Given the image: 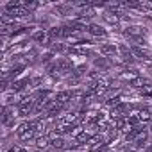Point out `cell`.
I'll use <instances>...</instances> for the list:
<instances>
[{
  "label": "cell",
  "mask_w": 152,
  "mask_h": 152,
  "mask_svg": "<svg viewBox=\"0 0 152 152\" xmlns=\"http://www.w3.org/2000/svg\"><path fill=\"white\" fill-rule=\"evenodd\" d=\"M34 106H36V100L34 99H25L18 104V115L20 116H27L29 113H34Z\"/></svg>",
  "instance_id": "cell-1"
},
{
  "label": "cell",
  "mask_w": 152,
  "mask_h": 152,
  "mask_svg": "<svg viewBox=\"0 0 152 152\" xmlns=\"http://www.w3.org/2000/svg\"><path fill=\"white\" fill-rule=\"evenodd\" d=\"M56 102L57 104H61V106H64V104H68V102H72V99H73V91H70V90H63V91H59V93H56Z\"/></svg>",
  "instance_id": "cell-2"
},
{
  "label": "cell",
  "mask_w": 152,
  "mask_h": 152,
  "mask_svg": "<svg viewBox=\"0 0 152 152\" xmlns=\"http://www.w3.org/2000/svg\"><path fill=\"white\" fill-rule=\"evenodd\" d=\"M31 81H32V79H27V77H23V79H20V81H13V83H11V90H13L15 93L23 91L27 86H31Z\"/></svg>",
  "instance_id": "cell-3"
},
{
  "label": "cell",
  "mask_w": 152,
  "mask_h": 152,
  "mask_svg": "<svg viewBox=\"0 0 152 152\" xmlns=\"http://www.w3.org/2000/svg\"><path fill=\"white\" fill-rule=\"evenodd\" d=\"M125 34L132 39V38H143V34H145V27H141V25H132V27H129L127 31H125Z\"/></svg>",
  "instance_id": "cell-4"
},
{
  "label": "cell",
  "mask_w": 152,
  "mask_h": 152,
  "mask_svg": "<svg viewBox=\"0 0 152 152\" xmlns=\"http://www.w3.org/2000/svg\"><path fill=\"white\" fill-rule=\"evenodd\" d=\"M86 31H88L91 36H97V38H106V36H107V32H106L100 25H97V23H90Z\"/></svg>",
  "instance_id": "cell-5"
},
{
  "label": "cell",
  "mask_w": 152,
  "mask_h": 152,
  "mask_svg": "<svg viewBox=\"0 0 152 152\" xmlns=\"http://www.w3.org/2000/svg\"><path fill=\"white\" fill-rule=\"evenodd\" d=\"M143 131H145L143 124H141V125H136V127H132V129H131V131L125 134V141H127V143H129V141H134V140H136V138H138V136L143 132Z\"/></svg>",
  "instance_id": "cell-6"
},
{
  "label": "cell",
  "mask_w": 152,
  "mask_h": 152,
  "mask_svg": "<svg viewBox=\"0 0 152 152\" xmlns=\"http://www.w3.org/2000/svg\"><path fill=\"white\" fill-rule=\"evenodd\" d=\"M136 118L140 120V124H145V122L152 120V113H150V109H148V107H141V109H138Z\"/></svg>",
  "instance_id": "cell-7"
},
{
  "label": "cell",
  "mask_w": 152,
  "mask_h": 152,
  "mask_svg": "<svg viewBox=\"0 0 152 152\" xmlns=\"http://www.w3.org/2000/svg\"><path fill=\"white\" fill-rule=\"evenodd\" d=\"M131 52H132V56H136L138 59H143V61H148V59H150L148 52H147V50H143L141 47H136V45H132V47H131Z\"/></svg>",
  "instance_id": "cell-8"
},
{
  "label": "cell",
  "mask_w": 152,
  "mask_h": 152,
  "mask_svg": "<svg viewBox=\"0 0 152 152\" xmlns=\"http://www.w3.org/2000/svg\"><path fill=\"white\" fill-rule=\"evenodd\" d=\"M118 50H120V57H122V61H124V63H132V61H134L132 52H131L125 45H120V48H118Z\"/></svg>",
  "instance_id": "cell-9"
},
{
  "label": "cell",
  "mask_w": 152,
  "mask_h": 152,
  "mask_svg": "<svg viewBox=\"0 0 152 152\" xmlns=\"http://www.w3.org/2000/svg\"><path fill=\"white\" fill-rule=\"evenodd\" d=\"M120 77H122V79H129V83H131V81H134V79L140 77V72L134 70V68H125V70L120 73Z\"/></svg>",
  "instance_id": "cell-10"
},
{
  "label": "cell",
  "mask_w": 152,
  "mask_h": 152,
  "mask_svg": "<svg viewBox=\"0 0 152 152\" xmlns=\"http://www.w3.org/2000/svg\"><path fill=\"white\" fill-rule=\"evenodd\" d=\"M64 138L61 136V134H57V132H54V134H50V145L52 147H56V148H63L64 147Z\"/></svg>",
  "instance_id": "cell-11"
},
{
  "label": "cell",
  "mask_w": 152,
  "mask_h": 152,
  "mask_svg": "<svg viewBox=\"0 0 152 152\" xmlns=\"http://www.w3.org/2000/svg\"><path fill=\"white\" fill-rule=\"evenodd\" d=\"M116 52H118V48H116L115 45H111V43L100 45V54H104V56H115Z\"/></svg>",
  "instance_id": "cell-12"
},
{
  "label": "cell",
  "mask_w": 152,
  "mask_h": 152,
  "mask_svg": "<svg viewBox=\"0 0 152 152\" xmlns=\"http://www.w3.org/2000/svg\"><path fill=\"white\" fill-rule=\"evenodd\" d=\"M147 140H148V131H143L132 143H134V147L136 148H141V147H145V143H147Z\"/></svg>",
  "instance_id": "cell-13"
},
{
  "label": "cell",
  "mask_w": 152,
  "mask_h": 152,
  "mask_svg": "<svg viewBox=\"0 0 152 152\" xmlns=\"http://www.w3.org/2000/svg\"><path fill=\"white\" fill-rule=\"evenodd\" d=\"M102 18H104L107 23H111V25H116V23H118V15L113 13V11H106V13L102 15Z\"/></svg>",
  "instance_id": "cell-14"
},
{
  "label": "cell",
  "mask_w": 152,
  "mask_h": 152,
  "mask_svg": "<svg viewBox=\"0 0 152 152\" xmlns=\"http://www.w3.org/2000/svg\"><path fill=\"white\" fill-rule=\"evenodd\" d=\"M48 143H50V134H43V136H38V138H36L38 148H45Z\"/></svg>",
  "instance_id": "cell-15"
},
{
  "label": "cell",
  "mask_w": 152,
  "mask_h": 152,
  "mask_svg": "<svg viewBox=\"0 0 152 152\" xmlns=\"http://www.w3.org/2000/svg\"><path fill=\"white\" fill-rule=\"evenodd\" d=\"M48 38H50V39L63 38V29H61V27H52V29L48 31Z\"/></svg>",
  "instance_id": "cell-16"
},
{
  "label": "cell",
  "mask_w": 152,
  "mask_h": 152,
  "mask_svg": "<svg viewBox=\"0 0 152 152\" xmlns=\"http://www.w3.org/2000/svg\"><path fill=\"white\" fill-rule=\"evenodd\" d=\"M47 36H48L47 32H43V31H39V32H34V34H32V39H34L36 43H43V41L47 39Z\"/></svg>",
  "instance_id": "cell-17"
},
{
  "label": "cell",
  "mask_w": 152,
  "mask_h": 152,
  "mask_svg": "<svg viewBox=\"0 0 152 152\" xmlns=\"http://www.w3.org/2000/svg\"><path fill=\"white\" fill-rule=\"evenodd\" d=\"M95 66H97V68H100V70H107L109 63L106 61V57H100V59L97 57V59H95Z\"/></svg>",
  "instance_id": "cell-18"
},
{
  "label": "cell",
  "mask_w": 152,
  "mask_h": 152,
  "mask_svg": "<svg viewBox=\"0 0 152 152\" xmlns=\"http://www.w3.org/2000/svg\"><path fill=\"white\" fill-rule=\"evenodd\" d=\"M140 93H141L143 97H150V99H152V84H147V86H143V88L140 90Z\"/></svg>",
  "instance_id": "cell-19"
},
{
  "label": "cell",
  "mask_w": 152,
  "mask_h": 152,
  "mask_svg": "<svg viewBox=\"0 0 152 152\" xmlns=\"http://www.w3.org/2000/svg\"><path fill=\"white\" fill-rule=\"evenodd\" d=\"M124 152H134V150H124Z\"/></svg>",
  "instance_id": "cell-20"
}]
</instances>
